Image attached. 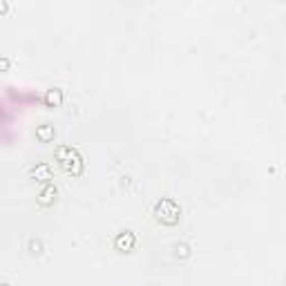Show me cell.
I'll return each instance as SVG.
<instances>
[{
    "label": "cell",
    "mask_w": 286,
    "mask_h": 286,
    "mask_svg": "<svg viewBox=\"0 0 286 286\" xmlns=\"http://www.w3.org/2000/svg\"><path fill=\"white\" fill-rule=\"evenodd\" d=\"M54 156H56L58 166L63 168L67 175H72V177H81L83 175L85 164H83V156H81V152H78L76 148H72V145H58V148L54 150Z\"/></svg>",
    "instance_id": "obj_1"
},
{
    "label": "cell",
    "mask_w": 286,
    "mask_h": 286,
    "mask_svg": "<svg viewBox=\"0 0 286 286\" xmlns=\"http://www.w3.org/2000/svg\"><path fill=\"white\" fill-rule=\"evenodd\" d=\"M152 215H154V219L159 224H164V226H177L179 219H181V206H179L175 199L164 197L152 206Z\"/></svg>",
    "instance_id": "obj_2"
},
{
    "label": "cell",
    "mask_w": 286,
    "mask_h": 286,
    "mask_svg": "<svg viewBox=\"0 0 286 286\" xmlns=\"http://www.w3.org/2000/svg\"><path fill=\"white\" fill-rule=\"evenodd\" d=\"M112 244H114V250H119V253H132L134 246H137V235L132 231H121Z\"/></svg>",
    "instance_id": "obj_3"
},
{
    "label": "cell",
    "mask_w": 286,
    "mask_h": 286,
    "mask_svg": "<svg viewBox=\"0 0 286 286\" xmlns=\"http://www.w3.org/2000/svg\"><path fill=\"white\" fill-rule=\"evenodd\" d=\"M29 175H31V179H36V181H41V183H52L54 170H52V166H49L47 161H41V164H36L31 168Z\"/></svg>",
    "instance_id": "obj_4"
},
{
    "label": "cell",
    "mask_w": 286,
    "mask_h": 286,
    "mask_svg": "<svg viewBox=\"0 0 286 286\" xmlns=\"http://www.w3.org/2000/svg\"><path fill=\"white\" fill-rule=\"evenodd\" d=\"M56 197H58V188L54 186V183H45V186L41 188V193H38V206H43V208H49V206H54Z\"/></svg>",
    "instance_id": "obj_5"
},
{
    "label": "cell",
    "mask_w": 286,
    "mask_h": 286,
    "mask_svg": "<svg viewBox=\"0 0 286 286\" xmlns=\"http://www.w3.org/2000/svg\"><path fill=\"white\" fill-rule=\"evenodd\" d=\"M63 89L60 87H49L47 92H45V97H43V103L47 105V108H60V105H63Z\"/></svg>",
    "instance_id": "obj_6"
},
{
    "label": "cell",
    "mask_w": 286,
    "mask_h": 286,
    "mask_svg": "<svg viewBox=\"0 0 286 286\" xmlns=\"http://www.w3.org/2000/svg\"><path fill=\"white\" fill-rule=\"evenodd\" d=\"M54 137H56V128L52 125V123H43V125L36 128V139L38 141L49 143V141H54Z\"/></svg>",
    "instance_id": "obj_7"
},
{
    "label": "cell",
    "mask_w": 286,
    "mask_h": 286,
    "mask_svg": "<svg viewBox=\"0 0 286 286\" xmlns=\"http://www.w3.org/2000/svg\"><path fill=\"white\" fill-rule=\"evenodd\" d=\"M27 250L31 255H43V242L38 237H29L27 239Z\"/></svg>",
    "instance_id": "obj_8"
},
{
    "label": "cell",
    "mask_w": 286,
    "mask_h": 286,
    "mask_svg": "<svg viewBox=\"0 0 286 286\" xmlns=\"http://www.w3.org/2000/svg\"><path fill=\"white\" fill-rule=\"evenodd\" d=\"M175 255L179 260H188L190 257V244L188 242H177L175 244Z\"/></svg>",
    "instance_id": "obj_9"
},
{
    "label": "cell",
    "mask_w": 286,
    "mask_h": 286,
    "mask_svg": "<svg viewBox=\"0 0 286 286\" xmlns=\"http://www.w3.org/2000/svg\"><path fill=\"white\" fill-rule=\"evenodd\" d=\"M9 67H11V60L7 56H0V72H9Z\"/></svg>",
    "instance_id": "obj_10"
},
{
    "label": "cell",
    "mask_w": 286,
    "mask_h": 286,
    "mask_svg": "<svg viewBox=\"0 0 286 286\" xmlns=\"http://www.w3.org/2000/svg\"><path fill=\"white\" fill-rule=\"evenodd\" d=\"M9 11V3L7 0H0V14H7Z\"/></svg>",
    "instance_id": "obj_11"
},
{
    "label": "cell",
    "mask_w": 286,
    "mask_h": 286,
    "mask_svg": "<svg viewBox=\"0 0 286 286\" xmlns=\"http://www.w3.org/2000/svg\"><path fill=\"white\" fill-rule=\"evenodd\" d=\"M0 286H9V284H7V282H3V284H0Z\"/></svg>",
    "instance_id": "obj_12"
}]
</instances>
